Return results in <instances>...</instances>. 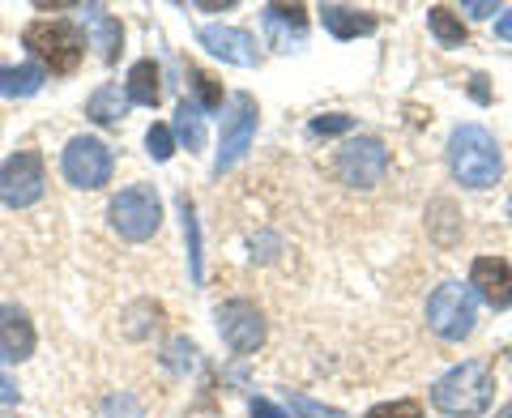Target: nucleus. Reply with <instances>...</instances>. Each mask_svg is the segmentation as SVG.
Masks as SVG:
<instances>
[{"label": "nucleus", "instance_id": "1", "mask_svg": "<svg viewBox=\"0 0 512 418\" xmlns=\"http://www.w3.org/2000/svg\"><path fill=\"white\" fill-rule=\"evenodd\" d=\"M448 171H453V180L466 184V188H491L500 180L504 158H500V146H495V137L483 124L453 128V137H448Z\"/></svg>", "mask_w": 512, "mask_h": 418}, {"label": "nucleus", "instance_id": "2", "mask_svg": "<svg viewBox=\"0 0 512 418\" xmlns=\"http://www.w3.org/2000/svg\"><path fill=\"white\" fill-rule=\"evenodd\" d=\"M495 397V376L483 359H470V363H457L448 376H440L431 384V406L448 418H474L491 406Z\"/></svg>", "mask_w": 512, "mask_h": 418}, {"label": "nucleus", "instance_id": "3", "mask_svg": "<svg viewBox=\"0 0 512 418\" xmlns=\"http://www.w3.org/2000/svg\"><path fill=\"white\" fill-rule=\"evenodd\" d=\"M22 43L30 47V56L60 77L77 73V64L86 56V35L73 22H30L22 30Z\"/></svg>", "mask_w": 512, "mask_h": 418}, {"label": "nucleus", "instance_id": "4", "mask_svg": "<svg viewBox=\"0 0 512 418\" xmlns=\"http://www.w3.org/2000/svg\"><path fill=\"white\" fill-rule=\"evenodd\" d=\"M107 214H111V227L120 231V239L141 244V239H150L158 231V222H163V201H158L154 184H133L111 201Z\"/></svg>", "mask_w": 512, "mask_h": 418}, {"label": "nucleus", "instance_id": "5", "mask_svg": "<svg viewBox=\"0 0 512 418\" xmlns=\"http://www.w3.org/2000/svg\"><path fill=\"white\" fill-rule=\"evenodd\" d=\"M427 325L444 342H461L474 333V295L457 282L436 286V295L427 299Z\"/></svg>", "mask_w": 512, "mask_h": 418}, {"label": "nucleus", "instance_id": "6", "mask_svg": "<svg viewBox=\"0 0 512 418\" xmlns=\"http://www.w3.org/2000/svg\"><path fill=\"white\" fill-rule=\"evenodd\" d=\"M333 171H338V180L350 188H376L384 180V171H389V150H384V141H376V137H355L338 150Z\"/></svg>", "mask_w": 512, "mask_h": 418}, {"label": "nucleus", "instance_id": "7", "mask_svg": "<svg viewBox=\"0 0 512 418\" xmlns=\"http://www.w3.org/2000/svg\"><path fill=\"white\" fill-rule=\"evenodd\" d=\"M256 137V99L252 94H235L227 116H222V137H218V158H214V171H231L239 158L248 154Z\"/></svg>", "mask_w": 512, "mask_h": 418}, {"label": "nucleus", "instance_id": "8", "mask_svg": "<svg viewBox=\"0 0 512 418\" xmlns=\"http://www.w3.org/2000/svg\"><path fill=\"white\" fill-rule=\"evenodd\" d=\"M43 158L35 150H18L5 158V167H0V201L9 209H26L43 197Z\"/></svg>", "mask_w": 512, "mask_h": 418}, {"label": "nucleus", "instance_id": "9", "mask_svg": "<svg viewBox=\"0 0 512 418\" xmlns=\"http://www.w3.org/2000/svg\"><path fill=\"white\" fill-rule=\"evenodd\" d=\"M60 167L73 188H103L111 180V150L99 137H73L69 146H64Z\"/></svg>", "mask_w": 512, "mask_h": 418}, {"label": "nucleus", "instance_id": "10", "mask_svg": "<svg viewBox=\"0 0 512 418\" xmlns=\"http://www.w3.org/2000/svg\"><path fill=\"white\" fill-rule=\"evenodd\" d=\"M218 333L235 355H252L265 342V316L256 312V303L248 299H231L218 308Z\"/></svg>", "mask_w": 512, "mask_h": 418}, {"label": "nucleus", "instance_id": "11", "mask_svg": "<svg viewBox=\"0 0 512 418\" xmlns=\"http://www.w3.org/2000/svg\"><path fill=\"white\" fill-rule=\"evenodd\" d=\"M470 286L487 308H495V312L512 308V269H508V261H500V256H478L470 265Z\"/></svg>", "mask_w": 512, "mask_h": 418}, {"label": "nucleus", "instance_id": "12", "mask_svg": "<svg viewBox=\"0 0 512 418\" xmlns=\"http://www.w3.org/2000/svg\"><path fill=\"white\" fill-rule=\"evenodd\" d=\"M201 47L205 52H214L218 60L227 64H239V69H252V64H261V52H256V39L248 30H235V26H201Z\"/></svg>", "mask_w": 512, "mask_h": 418}, {"label": "nucleus", "instance_id": "13", "mask_svg": "<svg viewBox=\"0 0 512 418\" xmlns=\"http://www.w3.org/2000/svg\"><path fill=\"white\" fill-rule=\"evenodd\" d=\"M261 22H265V35L278 52H295V47H303V35H308V9L303 5H265Z\"/></svg>", "mask_w": 512, "mask_h": 418}, {"label": "nucleus", "instance_id": "14", "mask_svg": "<svg viewBox=\"0 0 512 418\" xmlns=\"http://www.w3.org/2000/svg\"><path fill=\"white\" fill-rule=\"evenodd\" d=\"M35 355V325L18 308H0V359L22 363Z\"/></svg>", "mask_w": 512, "mask_h": 418}, {"label": "nucleus", "instance_id": "15", "mask_svg": "<svg viewBox=\"0 0 512 418\" xmlns=\"http://www.w3.org/2000/svg\"><path fill=\"white\" fill-rule=\"evenodd\" d=\"M320 22H325L333 39H359V35H372L376 30V13L350 9V5H325L320 9Z\"/></svg>", "mask_w": 512, "mask_h": 418}, {"label": "nucleus", "instance_id": "16", "mask_svg": "<svg viewBox=\"0 0 512 418\" xmlns=\"http://www.w3.org/2000/svg\"><path fill=\"white\" fill-rule=\"evenodd\" d=\"M43 90V69L39 64H0V94L5 99H30Z\"/></svg>", "mask_w": 512, "mask_h": 418}, {"label": "nucleus", "instance_id": "17", "mask_svg": "<svg viewBox=\"0 0 512 418\" xmlns=\"http://www.w3.org/2000/svg\"><path fill=\"white\" fill-rule=\"evenodd\" d=\"M86 26H90L94 43H99L103 60H107V64H111V60H120V43H124V30H120V22L111 18L107 9H86Z\"/></svg>", "mask_w": 512, "mask_h": 418}, {"label": "nucleus", "instance_id": "18", "mask_svg": "<svg viewBox=\"0 0 512 418\" xmlns=\"http://www.w3.org/2000/svg\"><path fill=\"white\" fill-rule=\"evenodd\" d=\"M124 94L128 103H141V107H154L158 103V64L154 60H137L133 69H128V82H124Z\"/></svg>", "mask_w": 512, "mask_h": 418}, {"label": "nucleus", "instance_id": "19", "mask_svg": "<svg viewBox=\"0 0 512 418\" xmlns=\"http://www.w3.org/2000/svg\"><path fill=\"white\" fill-rule=\"evenodd\" d=\"M124 111H128V94H120V86L94 90L90 103H86V116H90L94 124H120Z\"/></svg>", "mask_w": 512, "mask_h": 418}, {"label": "nucleus", "instance_id": "20", "mask_svg": "<svg viewBox=\"0 0 512 418\" xmlns=\"http://www.w3.org/2000/svg\"><path fill=\"white\" fill-rule=\"evenodd\" d=\"M171 133L180 137V146H188V154H197L205 146V124H201V111L197 103H180L175 107V124H171Z\"/></svg>", "mask_w": 512, "mask_h": 418}, {"label": "nucleus", "instance_id": "21", "mask_svg": "<svg viewBox=\"0 0 512 418\" xmlns=\"http://www.w3.org/2000/svg\"><path fill=\"white\" fill-rule=\"evenodd\" d=\"M427 26H431V35H436L440 47H461V43H466V26H461L457 13L444 9V5L427 9Z\"/></svg>", "mask_w": 512, "mask_h": 418}, {"label": "nucleus", "instance_id": "22", "mask_svg": "<svg viewBox=\"0 0 512 418\" xmlns=\"http://www.w3.org/2000/svg\"><path fill=\"white\" fill-rule=\"evenodd\" d=\"M180 214H184V235H188V269H192V282H201V222H197V209H192L188 197H180Z\"/></svg>", "mask_w": 512, "mask_h": 418}, {"label": "nucleus", "instance_id": "23", "mask_svg": "<svg viewBox=\"0 0 512 418\" xmlns=\"http://www.w3.org/2000/svg\"><path fill=\"white\" fill-rule=\"evenodd\" d=\"M188 77H192L188 86L201 94V107L218 111V107H222V86H218V77H214V73H205V69H197V64H188Z\"/></svg>", "mask_w": 512, "mask_h": 418}, {"label": "nucleus", "instance_id": "24", "mask_svg": "<svg viewBox=\"0 0 512 418\" xmlns=\"http://www.w3.org/2000/svg\"><path fill=\"white\" fill-rule=\"evenodd\" d=\"M99 418H141V406H137L133 393H116L99 406Z\"/></svg>", "mask_w": 512, "mask_h": 418}, {"label": "nucleus", "instance_id": "25", "mask_svg": "<svg viewBox=\"0 0 512 418\" xmlns=\"http://www.w3.org/2000/svg\"><path fill=\"white\" fill-rule=\"evenodd\" d=\"M146 146H150V154L158 158V163H167V158L175 154V133L167 124H154L150 133H146Z\"/></svg>", "mask_w": 512, "mask_h": 418}, {"label": "nucleus", "instance_id": "26", "mask_svg": "<svg viewBox=\"0 0 512 418\" xmlns=\"http://www.w3.org/2000/svg\"><path fill=\"white\" fill-rule=\"evenodd\" d=\"M363 418H423L419 401H384V406H372Z\"/></svg>", "mask_w": 512, "mask_h": 418}, {"label": "nucleus", "instance_id": "27", "mask_svg": "<svg viewBox=\"0 0 512 418\" xmlns=\"http://www.w3.org/2000/svg\"><path fill=\"white\" fill-rule=\"evenodd\" d=\"M350 124H355L350 116H320V120H312V137H333V133H346Z\"/></svg>", "mask_w": 512, "mask_h": 418}, {"label": "nucleus", "instance_id": "28", "mask_svg": "<svg viewBox=\"0 0 512 418\" xmlns=\"http://www.w3.org/2000/svg\"><path fill=\"white\" fill-rule=\"evenodd\" d=\"M291 406H295L299 418H346L342 410H325V406H316V401H308V397H291Z\"/></svg>", "mask_w": 512, "mask_h": 418}, {"label": "nucleus", "instance_id": "29", "mask_svg": "<svg viewBox=\"0 0 512 418\" xmlns=\"http://www.w3.org/2000/svg\"><path fill=\"white\" fill-rule=\"evenodd\" d=\"M252 418H286L274 401H265V397H252Z\"/></svg>", "mask_w": 512, "mask_h": 418}, {"label": "nucleus", "instance_id": "30", "mask_svg": "<svg viewBox=\"0 0 512 418\" xmlns=\"http://www.w3.org/2000/svg\"><path fill=\"white\" fill-rule=\"evenodd\" d=\"M0 401H5V406H13V401H18V384L5 376V367H0Z\"/></svg>", "mask_w": 512, "mask_h": 418}, {"label": "nucleus", "instance_id": "31", "mask_svg": "<svg viewBox=\"0 0 512 418\" xmlns=\"http://www.w3.org/2000/svg\"><path fill=\"white\" fill-rule=\"evenodd\" d=\"M466 13H474V18H491V13H495V0H474V5H466Z\"/></svg>", "mask_w": 512, "mask_h": 418}, {"label": "nucleus", "instance_id": "32", "mask_svg": "<svg viewBox=\"0 0 512 418\" xmlns=\"http://www.w3.org/2000/svg\"><path fill=\"white\" fill-rule=\"evenodd\" d=\"M495 35H500V39H512V9H504V18L495 22Z\"/></svg>", "mask_w": 512, "mask_h": 418}, {"label": "nucleus", "instance_id": "33", "mask_svg": "<svg viewBox=\"0 0 512 418\" xmlns=\"http://www.w3.org/2000/svg\"><path fill=\"white\" fill-rule=\"evenodd\" d=\"M483 82H487V77H474V86H470L478 103H487V86H483Z\"/></svg>", "mask_w": 512, "mask_h": 418}, {"label": "nucleus", "instance_id": "34", "mask_svg": "<svg viewBox=\"0 0 512 418\" xmlns=\"http://www.w3.org/2000/svg\"><path fill=\"white\" fill-rule=\"evenodd\" d=\"M495 418H512V401H508V406H504L500 414H495Z\"/></svg>", "mask_w": 512, "mask_h": 418}, {"label": "nucleus", "instance_id": "35", "mask_svg": "<svg viewBox=\"0 0 512 418\" xmlns=\"http://www.w3.org/2000/svg\"><path fill=\"white\" fill-rule=\"evenodd\" d=\"M508 218H512V197H508Z\"/></svg>", "mask_w": 512, "mask_h": 418}]
</instances>
